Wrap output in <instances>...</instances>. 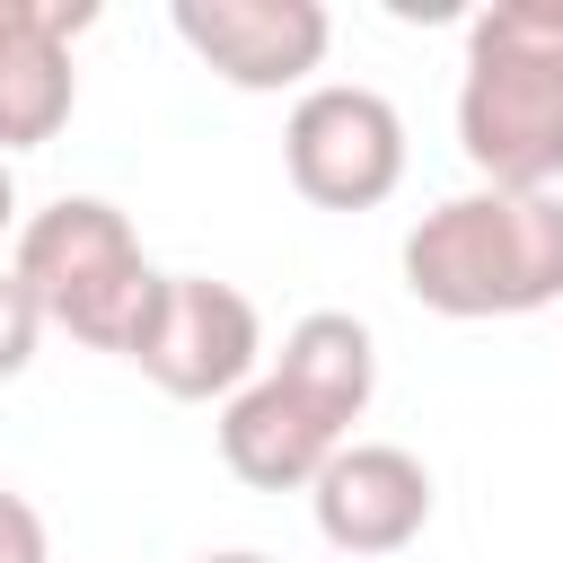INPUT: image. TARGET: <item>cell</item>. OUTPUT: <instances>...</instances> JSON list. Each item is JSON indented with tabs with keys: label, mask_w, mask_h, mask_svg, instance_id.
<instances>
[{
	"label": "cell",
	"mask_w": 563,
	"mask_h": 563,
	"mask_svg": "<svg viewBox=\"0 0 563 563\" xmlns=\"http://www.w3.org/2000/svg\"><path fill=\"white\" fill-rule=\"evenodd\" d=\"M264 378H282L317 422H334V431L352 440V422H361L369 396H378V343H369V325H361L352 308H308V317L282 334V361H273Z\"/></svg>",
	"instance_id": "obj_10"
},
{
	"label": "cell",
	"mask_w": 563,
	"mask_h": 563,
	"mask_svg": "<svg viewBox=\"0 0 563 563\" xmlns=\"http://www.w3.org/2000/svg\"><path fill=\"white\" fill-rule=\"evenodd\" d=\"M123 361L176 405H211V396L229 405L264 361V317H255V299L238 282L158 273V299H150V317H141Z\"/></svg>",
	"instance_id": "obj_5"
},
{
	"label": "cell",
	"mask_w": 563,
	"mask_h": 563,
	"mask_svg": "<svg viewBox=\"0 0 563 563\" xmlns=\"http://www.w3.org/2000/svg\"><path fill=\"white\" fill-rule=\"evenodd\" d=\"M396 264L431 317H537L563 299V194H449L405 229Z\"/></svg>",
	"instance_id": "obj_2"
},
{
	"label": "cell",
	"mask_w": 563,
	"mask_h": 563,
	"mask_svg": "<svg viewBox=\"0 0 563 563\" xmlns=\"http://www.w3.org/2000/svg\"><path fill=\"white\" fill-rule=\"evenodd\" d=\"M9 273L26 282L44 325H62L88 352H132V334H141V317L158 299V264L141 255L132 220L106 194H62L35 220H18Z\"/></svg>",
	"instance_id": "obj_3"
},
{
	"label": "cell",
	"mask_w": 563,
	"mask_h": 563,
	"mask_svg": "<svg viewBox=\"0 0 563 563\" xmlns=\"http://www.w3.org/2000/svg\"><path fill=\"white\" fill-rule=\"evenodd\" d=\"M35 343H44V308H35L26 282L0 264V378H18V369L35 361Z\"/></svg>",
	"instance_id": "obj_11"
},
{
	"label": "cell",
	"mask_w": 563,
	"mask_h": 563,
	"mask_svg": "<svg viewBox=\"0 0 563 563\" xmlns=\"http://www.w3.org/2000/svg\"><path fill=\"white\" fill-rule=\"evenodd\" d=\"M343 449L334 422H317L282 378H246L229 405H220V466L255 493H299L317 484V466Z\"/></svg>",
	"instance_id": "obj_9"
},
{
	"label": "cell",
	"mask_w": 563,
	"mask_h": 563,
	"mask_svg": "<svg viewBox=\"0 0 563 563\" xmlns=\"http://www.w3.org/2000/svg\"><path fill=\"white\" fill-rule=\"evenodd\" d=\"M0 563H53V537H44V510L26 493L0 484Z\"/></svg>",
	"instance_id": "obj_12"
},
{
	"label": "cell",
	"mask_w": 563,
	"mask_h": 563,
	"mask_svg": "<svg viewBox=\"0 0 563 563\" xmlns=\"http://www.w3.org/2000/svg\"><path fill=\"white\" fill-rule=\"evenodd\" d=\"M18 229V185H9V158H0V238Z\"/></svg>",
	"instance_id": "obj_13"
},
{
	"label": "cell",
	"mask_w": 563,
	"mask_h": 563,
	"mask_svg": "<svg viewBox=\"0 0 563 563\" xmlns=\"http://www.w3.org/2000/svg\"><path fill=\"white\" fill-rule=\"evenodd\" d=\"M202 563H273V554H255V545H229V554H202Z\"/></svg>",
	"instance_id": "obj_14"
},
{
	"label": "cell",
	"mask_w": 563,
	"mask_h": 563,
	"mask_svg": "<svg viewBox=\"0 0 563 563\" xmlns=\"http://www.w3.org/2000/svg\"><path fill=\"white\" fill-rule=\"evenodd\" d=\"M308 510H317V537L334 554H405L422 528H431V466L396 440H343L317 484H308Z\"/></svg>",
	"instance_id": "obj_7"
},
{
	"label": "cell",
	"mask_w": 563,
	"mask_h": 563,
	"mask_svg": "<svg viewBox=\"0 0 563 563\" xmlns=\"http://www.w3.org/2000/svg\"><path fill=\"white\" fill-rule=\"evenodd\" d=\"M176 44L229 79L238 97H282V88H308L325 44H334V18L317 0H176L167 9Z\"/></svg>",
	"instance_id": "obj_6"
},
{
	"label": "cell",
	"mask_w": 563,
	"mask_h": 563,
	"mask_svg": "<svg viewBox=\"0 0 563 563\" xmlns=\"http://www.w3.org/2000/svg\"><path fill=\"white\" fill-rule=\"evenodd\" d=\"M282 176L317 211H378L405 185V114L361 79H317L282 123Z\"/></svg>",
	"instance_id": "obj_4"
},
{
	"label": "cell",
	"mask_w": 563,
	"mask_h": 563,
	"mask_svg": "<svg viewBox=\"0 0 563 563\" xmlns=\"http://www.w3.org/2000/svg\"><path fill=\"white\" fill-rule=\"evenodd\" d=\"M457 150L501 194L563 185V0H493L466 26Z\"/></svg>",
	"instance_id": "obj_1"
},
{
	"label": "cell",
	"mask_w": 563,
	"mask_h": 563,
	"mask_svg": "<svg viewBox=\"0 0 563 563\" xmlns=\"http://www.w3.org/2000/svg\"><path fill=\"white\" fill-rule=\"evenodd\" d=\"M88 26H97L88 0H0V158L44 150L70 123V106H79L70 35H88Z\"/></svg>",
	"instance_id": "obj_8"
}]
</instances>
